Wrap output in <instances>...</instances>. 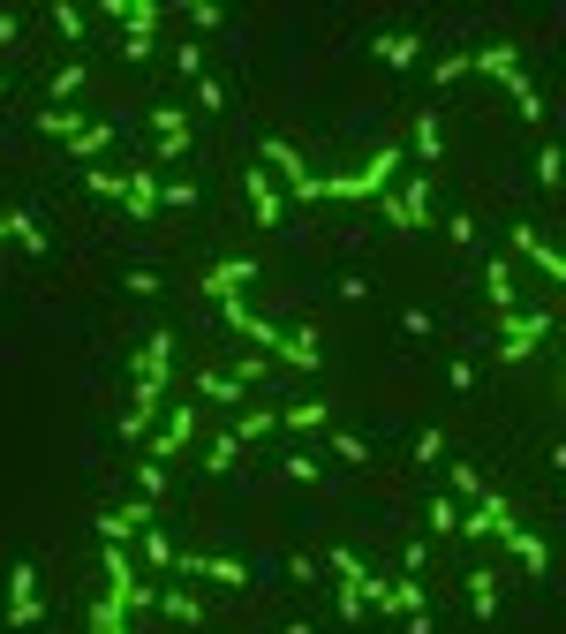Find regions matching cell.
<instances>
[{"mask_svg": "<svg viewBox=\"0 0 566 634\" xmlns=\"http://www.w3.org/2000/svg\"><path fill=\"white\" fill-rule=\"evenodd\" d=\"M197 106L219 114V106H227V84H219V76H197Z\"/></svg>", "mask_w": 566, "mask_h": 634, "instance_id": "cell-48", "label": "cell"}, {"mask_svg": "<svg viewBox=\"0 0 566 634\" xmlns=\"http://www.w3.org/2000/svg\"><path fill=\"white\" fill-rule=\"evenodd\" d=\"M408 159H423V167H431V159H446V122H438L431 106H423V114H416V128H408Z\"/></svg>", "mask_w": 566, "mask_h": 634, "instance_id": "cell-19", "label": "cell"}, {"mask_svg": "<svg viewBox=\"0 0 566 634\" xmlns=\"http://www.w3.org/2000/svg\"><path fill=\"white\" fill-rule=\"evenodd\" d=\"M258 167L280 181V197H287V205H317V167H310L287 136H264V144H258Z\"/></svg>", "mask_w": 566, "mask_h": 634, "instance_id": "cell-3", "label": "cell"}, {"mask_svg": "<svg viewBox=\"0 0 566 634\" xmlns=\"http://www.w3.org/2000/svg\"><path fill=\"white\" fill-rule=\"evenodd\" d=\"M461 582H469V612H476V620H491V612H499V574H461Z\"/></svg>", "mask_w": 566, "mask_h": 634, "instance_id": "cell-33", "label": "cell"}, {"mask_svg": "<svg viewBox=\"0 0 566 634\" xmlns=\"http://www.w3.org/2000/svg\"><path fill=\"white\" fill-rule=\"evenodd\" d=\"M378 211H386L392 235H423V227H438V211H431V174H400L386 197H378Z\"/></svg>", "mask_w": 566, "mask_h": 634, "instance_id": "cell-4", "label": "cell"}, {"mask_svg": "<svg viewBox=\"0 0 566 634\" xmlns=\"http://www.w3.org/2000/svg\"><path fill=\"white\" fill-rule=\"evenodd\" d=\"M242 189H250V211H258V227H287V197H280V181L264 167L242 174Z\"/></svg>", "mask_w": 566, "mask_h": 634, "instance_id": "cell-14", "label": "cell"}, {"mask_svg": "<svg viewBox=\"0 0 566 634\" xmlns=\"http://www.w3.org/2000/svg\"><path fill=\"white\" fill-rule=\"evenodd\" d=\"M122 288H129V295H144V302H151V295H159V288H167V280H159L151 264H136V272H129V280H122Z\"/></svg>", "mask_w": 566, "mask_h": 634, "instance_id": "cell-45", "label": "cell"}, {"mask_svg": "<svg viewBox=\"0 0 566 634\" xmlns=\"http://www.w3.org/2000/svg\"><path fill=\"white\" fill-rule=\"evenodd\" d=\"M250 280H258V264H250V257H219V264H205V302L242 295Z\"/></svg>", "mask_w": 566, "mask_h": 634, "instance_id": "cell-15", "label": "cell"}, {"mask_svg": "<svg viewBox=\"0 0 566 634\" xmlns=\"http://www.w3.org/2000/svg\"><path fill=\"white\" fill-rule=\"evenodd\" d=\"M400 333H408V340H431V333H438L431 310H400Z\"/></svg>", "mask_w": 566, "mask_h": 634, "instance_id": "cell-50", "label": "cell"}, {"mask_svg": "<svg viewBox=\"0 0 566 634\" xmlns=\"http://www.w3.org/2000/svg\"><path fill=\"white\" fill-rule=\"evenodd\" d=\"M325 574H333V604H340V620H348V627H363V620H370V604H363L370 567H363L348 544H333V551H325Z\"/></svg>", "mask_w": 566, "mask_h": 634, "instance_id": "cell-5", "label": "cell"}, {"mask_svg": "<svg viewBox=\"0 0 566 634\" xmlns=\"http://www.w3.org/2000/svg\"><path fill=\"white\" fill-rule=\"evenodd\" d=\"M506 98H514V114H522V122H544V91L528 84V69H522V76H506Z\"/></svg>", "mask_w": 566, "mask_h": 634, "instance_id": "cell-32", "label": "cell"}, {"mask_svg": "<svg viewBox=\"0 0 566 634\" xmlns=\"http://www.w3.org/2000/svg\"><path fill=\"white\" fill-rule=\"evenodd\" d=\"M84 76H91V61H61V69H53V84H45V106H69V98L84 91Z\"/></svg>", "mask_w": 566, "mask_h": 634, "instance_id": "cell-29", "label": "cell"}, {"mask_svg": "<svg viewBox=\"0 0 566 634\" xmlns=\"http://www.w3.org/2000/svg\"><path fill=\"white\" fill-rule=\"evenodd\" d=\"M189 205H197V181H181V174L159 181V211H189Z\"/></svg>", "mask_w": 566, "mask_h": 634, "instance_id": "cell-39", "label": "cell"}, {"mask_svg": "<svg viewBox=\"0 0 566 634\" xmlns=\"http://www.w3.org/2000/svg\"><path fill=\"white\" fill-rule=\"evenodd\" d=\"M136 491H144V499H167V468H159V461H136Z\"/></svg>", "mask_w": 566, "mask_h": 634, "instance_id": "cell-44", "label": "cell"}, {"mask_svg": "<svg viewBox=\"0 0 566 634\" xmlns=\"http://www.w3.org/2000/svg\"><path fill=\"white\" fill-rule=\"evenodd\" d=\"M423 521H431V537H461V499H446V491H438Z\"/></svg>", "mask_w": 566, "mask_h": 634, "instance_id": "cell-35", "label": "cell"}, {"mask_svg": "<svg viewBox=\"0 0 566 634\" xmlns=\"http://www.w3.org/2000/svg\"><path fill=\"white\" fill-rule=\"evenodd\" d=\"M0 219H8V242H23L31 257H45V250H53V235L39 227V211H0Z\"/></svg>", "mask_w": 566, "mask_h": 634, "instance_id": "cell-28", "label": "cell"}, {"mask_svg": "<svg viewBox=\"0 0 566 634\" xmlns=\"http://www.w3.org/2000/svg\"><path fill=\"white\" fill-rule=\"evenodd\" d=\"M506 529H522V513L506 507V491H483L461 507V537H506Z\"/></svg>", "mask_w": 566, "mask_h": 634, "instance_id": "cell-11", "label": "cell"}, {"mask_svg": "<svg viewBox=\"0 0 566 634\" xmlns=\"http://www.w3.org/2000/svg\"><path fill=\"white\" fill-rule=\"evenodd\" d=\"M144 122H151V159H144L151 174L175 167V159H189V106H151Z\"/></svg>", "mask_w": 566, "mask_h": 634, "instance_id": "cell-9", "label": "cell"}, {"mask_svg": "<svg viewBox=\"0 0 566 634\" xmlns=\"http://www.w3.org/2000/svg\"><path fill=\"white\" fill-rule=\"evenodd\" d=\"M151 521H159V513H151V499H129V507H106L91 529H98V544H136Z\"/></svg>", "mask_w": 566, "mask_h": 634, "instance_id": "cell-12", "label": "cell"}, {"mask_svg": "<svg viewBox=\"0 0 566 634\" xmlns=\"http://www.w3.org/2000/svg\"><path fill=\"white\" fill-rule=\"evenodd\" d=\"M189 438H197V401H167V416L151 423V438H144V461H181L189 454Z\"/></svg>", "mask_w": 566, "mask_h": 634, "instance_id": "cell-7", "label": "cell"}, {"mask_svg": "<svg viewBox=\"0 0 566 634\" xmlns=\"http://www.w3.org/2000/svg\"><path fill=\"white\" fill-rule=\"evenodd\" d=\"M438 454H446V430H438V423H431V430L416 438V461H438Z\"/></svg>", "mask_w": 566, "mask_h": 634, "instance_id": "cell-51", "label": "cell"}, {"mask_svg": "<svg viewBox=\"0 0 566 634\" xmlns=\"http://www.w3.org/2000/svg\"><path fill=\"white\" fill-rule=\"evenodd\" d=\"M280 634H310V620H295V627H280Z\"/></svg>", "mask_w": 566, "mask_h": 634, "instance_id": "cell-52", "label": "cell"}, {"mask_svg": "<svg viewBox=\"0 0 566 634\" xmlns=\"http://www.w3.org/2000/svg\"><path fill=\"white\" fill-rule=\"evenodd\" d=\"M175 69H181V76H205V45L181 39V45H175Z\"/></svg>", "mask_w": 566, "mask_h": 634, "instance_id": "cell-47", "label": "cell"}, {"mask_svg": "<svg viewBox=\"0 0 566 634\" xmlns=\"http://www.w3.org/2000/svg\"><path fill=\"white\" fill-rule=\"evenodd\" d=\"M446 242H453V250H476V219H469V211H446Z\"/></svg>", "mask_w": 566, "mask_h": 634, "instance_id": "cell-42", "label": "cell"}, {"mask_svg": "<svg viewBox=\"0 0 566 634\" xmlns=\"http://www.w3.org/2000/svg\"><path fill=\"white\" fill-rule=\"evenodd\" d=\"M122 205H129V219H159V174L129 167L122 174Z\"/></svg>", "mask_w": 566, "mask_h": 634, "instance_id": "cell-18", "label": "cell"}, {"mask_svg": "<svg viewBox=\"0 0 566 634\" xmlns=\"http://www.w3.org/2000/svg\"><path fill=\"white\" fill-rule=\"evenodd\" d=\"M325 423H333V401H295V408H280V430H295V438L325 430Z\"/></svg>", "mask_w": 566, "mask_h": 634, "instance_id": "cell-27", "label": "cell"}, {"mask_svg": "<svg viewBox=\"0 0 566 634\" xmlns=\"http://www.w3.org/2000/svg\"><path fill=\"white\" fill-rule=\"evenodd\" d=\"M559 174H566L559 144H536V189H559Z\"/></svg>", "mask_w": 566, "mask_h": 634, "instance_id": "cell-38", "label": "cell"}, {"mask_svg": "<svg viewBox=\"0 0 566 634\" xmlns=\"http://www.w3.org/2000/svg\"><path fill=\"white\" fill-rule=\"evenodd\" d=\"M45 15H53V31H61V39H76V45H84V15H76V8H69V0H53V8H45Z\"/></svg>", "mask_w": 566, "mask_h": 634, "instance_id": "cell-43", "label": "cell"}, {"mask_svg": "<svg viewBox=\"0 0 566 634\" xmlns=\"http://www.w3.org/2000/svg\"><path fill=\"white\" fill-rule=\"evenodd\" d=\"M506 242H514V250H522L528 264H536V272H544V280H566V257L552 250V242H544V235H536V227H528V219H514V227H506Z\"/></svg>", "mask_w": 566, "mask_h": 634, "instance_id": "cell-13", "label": "cell"}, {"mask_svg": "<svg viewBox=\"0 0 566 634\" xmlns=\"http://www.w3.org/2000/svg\"><path fill=\"white\" fill-rule=\"evenodd\" d=\"M84 627H91V634H129V612H122L114 596H98V604L84 612Z\"/></svg>", "mask_w": 566, "mask_h": 634, "instance_id": "cell-34", "label": "cell"}, {"mask_svg": "<svg viewBox=\"0 0 566 634\" xmlns=\"http://www.w3.org/2000/svg\"><path fill=\"white\" fill-rule=\"evenodd\" d=\"M469 69H483V76H499V84H506V76H522V45L506 39V45H476V53H469Z\"/></svg>", "mask_w": 566, "mask_h": 634, "instance_id": "cell-23", "label": "cell"}, {"mask_svg": "<svg viewBox=\"0 0 566 634\" xmlns=\"http://www.w3.org/2000/svg\"><path fill=\"white\" fill-rule=\"evenodd\" d=\"M446 484H453V499H483V491H491L469 461H446Z\"/></svg>", "mask_w": 566, "mask_h": 634, "instance_id": "cell-36", "label": "cell"}, {"mask_svg": "<svg viewBox=\"0 0 566 634\" xmlns=\"http://www.w3.org/2000/svg\"><path fill=\"white\" fill-rule=\"evenodd\" d=\"M461 76H469V53H438V61H431V84H438V91L461 84Z\"/></svg>", "mask_w": 566, "mask_h": 634, "instance_id": "cell-40", "label": "cell"}, {"mask_svg": "<svg viewBox=\"0 0 566 634\" xmlns=\"http://www.w3.org/2000/svg\"><path fill=\"white\" fill-rule=\"evenodd\" d=\"M197 401H212V408H242L250 385L234 378V371H197Z\"/></svg>", "mask_w": 566, "mask_h": 634, "instance_id": "cell-20", "label": "cell"}, {"mask_svg": "<svg viewBox=\"0 0 566 634\" xmlns=\"http://www.w3.org/2000/svg\"><path fill=\"white\" fill-rule=\"evenodd\" d=\"M483 295H491V310L506 318V310H522V288H514V264H506V250L483 257Z\"/></svg>", "mask_w": 566, "mask_h": 634, "instance_id": "cell-17", "label": "cell"}, {"mask_svg": "<svg viewBox=\"0 0 566 634\" xmlns=\"http://www.w3.org/2000/svg\"><path fill=\"white\" fill-rule=\"evenodd\" d=\"M370 53H378L386 69H416V61H423V39H416V31H386V39H370Z\"/></svg>", "mask_w": 566, "mask_h": 634, "instance_id": "cell-24", "label": "cell"}, {"mask_svg": "<svg viewBox=\"0 0 566 634\" xmlns=\"http://www.w3.org/2000/svg\"><path fill=\"white\" fill-rule=\"evenodd\" d=\"M175 574L212 582V590H250V582H258V567H250V559H234V551H181Z\"/></svg>", "mask_w": 566, "mask_h": 634, "instance_id": "cell-8", "label": "cell"}, {"mask_svg": "<svg viewBox=\"0 0 566 634\" xmlns=\"http://www.w3.org/2000/svg\"><path fill=\"white\" fill-rule=\"evenodd\" d=\"M544 340H552V310H506L491 347H499V363H528Z\"/></svg>", "mask_w": 566, "mask_h": 634, "instance_id": "cell-6", "label": "cell"}, {"mask_svg": "<svg viewBox=\"0 0 566 634\" xmlns=\"http://www.w3.org/2000/svg\"><path fill=\"white\" fill-rule=\"evenodd\" d=\"M408 167H416V159H408V152L386 136V144H370V152H363V167L317 174V205H378V197H386V189H392Z\"/></svg>", "mask_w": 566, "mask_h": 634, "instance_id": "cell-1", "label": "cell"}, {"mask_svg": "<svg viewBox=\"0 0 566 634\" xmlns=\"http://www.w3.org/2000/svg\"><path fill=\"white\" fill-rule=\"evenodd\" d=\"M114 136H122L114 122H84L76 136H69V159H76V167H84V159H106V152H114Z\"/></svg>", "mask_w": 566, "mask_h": 634, "instance_id": "cell-22", "label": "cell"}, {"mask_svg": "<svg viewBox=\"0 0 566 634\" xmlns=\"http://www.w3.org/2000/svg\"><path fill=\"white\" fill-rule=\"evenodd\" d=\"M499 544L514 551V567H522V574H544V567H552V544H544V537H536V529H506V537H499Z\"/></svg>", "mask_w": 566, "mask_h": 634, "instance_id": "cell-21", "label": "cell"}, {"mask_svg": "<svg viewBox=\"0 0 566 634\" xmlns=\"http://www.w3.org/2000/svg\"><path fill=\"white\" fill-rule=\"evenodd\" d=\"M136 544H144V567H151V574H159V582H175V537H167V529H159V521H151V529H144V537H136Z\"/></svg>", "mask_w": 566, "mask_h": 634, "instance_id": "cell-25", "label": "cell"}, {"mask_svg": "<svg viewBox=\"0 0 566 634\" xmlns=\"http://www.w3.org/2000/svg\"><path fill=\"white\" fill-rule=\"evenodd\" d=\"M234 461H242V438H234V430H219L212 446H205V476H234Z\"/></svg>", "mask_w": 566, "mask_h": 634, "instance_id": "cell-31", "label": "cell"}, {"mask_svg": "<svg viewBox=\"0 0 566 634\" xmlns=\"http://www.w3.org/2000/svg\"><path fill=\"white\" fill-rule=\"evenodd\" d=\"M280 476H287V484H325V461H317V454H287Z\"/></svg>", "mask_w": 566, "mask_h": 634, "instance_id": "cell-37", "label": "cell"}, {"mask_svg": "<svg viewBox=\"0 0 566 634\" xmlns=\"http://www.w3.org/2000/svg\"><path fill=\"white\" fill-rule=\"evenodd\" d=\"M106 23H122V61H151L167 31V0H106Z\"/></svg>", "mask_w": 566, "mask_h": 634, "instance_id": "cell-2", "label": "cell"}, {"mask_svg": "<svg viewBox=\"0 0 566 634\" xmlns=\"http://www.w3.org/2000/svg\"><path fill=\"white\" fill-rule=\"evenodd\" d=\"M45 620V574L31 559H15L8 567V627H39Z\"/></svg>", "mask_w": 566, "mask_h": 634, "instance_id": "cell-10", "label": "cell"}, {"mask_svg": "<svg viewBox=\"0 0 566 634\" xmlns=\"http://www.w3.org/2000/svg\"><path fill=\"white\" fill-rule=\"evenodd\" d=\"M151 612H167V620H181V627H197V620H205V604H197V590H175V582H159V596H151Z\"/></svg>", "mask_w": 566, "mask_h": 634, "instance_id": "cell-26", "label": "cell"}, {"mask_svg": "<svg viewBox=\"0 0 566 634\" xmlns=\"http://www.w3.org/2000/svg\"><path fill=\"white\" fill-rule=\"evenodd\" d=\"M84 189H91V197H114V205H122V174H114V167H84Z\"/></svg>", "mask_w": 566, "mask_h": 634, "instance_id": "cell-41", "label": "cell"}, {"mask_svg": "<svg viewBox=\"0 0 566 634\" xmlns=\"http://www.w3.org/2000/svg\"><path fill=\"white\" fill-rule=\"evenodd\" d=\"M0 98H8V69H0Z\"/></svg>", "mask_w": 566, "mask_h": 634, "instance_id": "cell-53", "label": "cell"}, {"mask_svg": "<svg viewBox=\"0 0 566 634\" xmlns=\"http://www.w3.org/2000/svg\"><path fill=\"white\" fill-rule=\"evenodd\" d=\"M31 128H39V136H61V144H69V136L84 128V114H76V106H39V114H31Z\"/></svg>", "mask_w": 566, "mask_h": 634, "instance_id": "cell-30", "label": "cell"}, {"mask_svg": "<svg viewBox=\"0 0 566 634\" xmlns=\"http://www.w3.org/2000/svg\"><path fill=\"white\" fill-rule=\"evenodd\" d=\"M333 461H370V446L355 430H333Z\"/></svg>", "mask_w": 566, "mask_h": 634, "instance_id": "cell-46", "label": "cell"}, {"mask_svg": "<svg viewBox=\"0 0 566 634\" xmlns=\"http://www.w3.org/2000/svg\"><path fill=\"white\" fill-rule=\"evenodd\" d=\"M242 446H264V438H280V408L272 401H250V408H234V423H227Z\"/></svg>", "mask_w": 566, "mask_h": 634, "instance_id": "cell-16", "label": "cell"}, {"mask_svg": "<svg viewBox=\"0 0 566 634\" xmlns=\"http://www.w3.org/2000/svg\"><path fill=\"white\" fill-rule=\"evenodd\" d=\"M189 23H197V31H219V23H227V8H219V0H197V8H189Z\"/></svg>", "mask_w": 566, "mask_h": 634, "instance_id": "cell-49", "label": "cell"}]
</instances>
